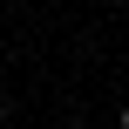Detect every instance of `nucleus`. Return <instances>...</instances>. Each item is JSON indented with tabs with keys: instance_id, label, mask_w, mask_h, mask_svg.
<instances>
[{
	"instance_id": "obj_1",
	"label": "nucleus",
	"mask_w": 129,
	"mask_h": 129,
	"mask_svg": "<svg viewBox=\"0 0 129 129\" xmlns=\"http://www.w3.org/2000/svg\"><path fill=\"white\" fill-rule=\"evenodd\" d=\"M122 129H129V102H122Z\"/></svg>"
},
{
	"instance_id": "obj_2",
	"label": "nucleus",
	"mask_w": 129,
	"mask_h": 129,
	"mask_svg": "<svg viewBox=\"0 0 129 129\" xmlns=\"http://www.w3.org/2000/svg\"><path fill=\"white\" fill-rule=\"evenodd\" d=\"M0 129H7V109H0Z\"/></svg>"
},
{
	"instance_id": "obj_3",
	"label": "nucleus",
	"mask_w": 129,
	"mask_h": 129,
	"mask_svg": "<svg viewBox=\"0 0 129 129\" xmlns=\"http://www.w3.org/2000/svg\"><path fill=\"white\" fill-rule=\"evenodd\" d=\"M68 129H88V122H68Z\"/></svg>"
}]
</instances>
